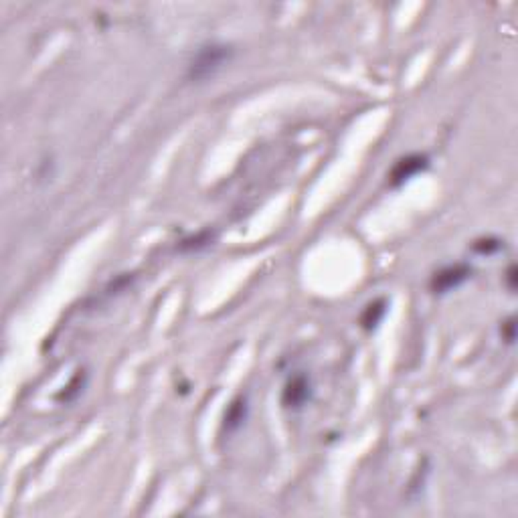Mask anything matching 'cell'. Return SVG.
Listing matches in <instances>:
<instances>
[{
  "label": "cell",
  "instance_id": "8992f818",
  "mask_svg": "<svg viewBox=\"0 0 518 518\" xmlns=\"http://www.w3.org/2000/svg\"><path fill=\"white\" fill-rule=\"evenodd\" d=\"M387 312V302L381 298V300H374V302H370L369 306L365 308V312L360 316V324H363V328H367V330H372L381 320H383V316Z\"/></svg>",
  "mask_w": 518,
  "mask_h": 518
},
{
  "label": "cell",
  "instance_id": "30bf717a",
  "mask_svg": "<svg viewBox=\"0 0 518 518\" xmlns=\"http://www.w3.org/2000/svg\"><path fill=\"white\" fill-rule=\"evenodd\" d=\"M514 274H517V267L512 265V267L508 270V286H510V290H514Z\"/></svg>",
  "mask_w": 518,
  "mask_h": 518
},
{
  "label": "cell",
  "instance_id": "6da1fadb",
  "mask_svg": "<svg viewBox=\"0 0 518 518\" xmlns=\"http://www.w3.org/2000/svg\"><path fill=\"white\" fill-rule=\"evenodd\" d=\"M233 59V47L225 43H206L203 45L188 65V79L192 83H203L213 79L223 67Z\"/></svg>",
  "mask_w": 518,
  "mask_h": 518
},
{
  "label": "cell",
  "instance_id": "ba28073f",
  "mask_svg": "<svg viewBox=\"0 0 518 518\" xmlns=\"http://www.w3.org/2000/svg\"><path fill=\"white\" fill-rule=\"evenodd\" d=\"M502 247H504L502 241L496 239V237H484V239L474 241V251L480 255H492V253L500 251Z\"/></svg>",
  "mask_w": 518,
  "mask_h": 518
},
{
  "label": "cell",
  "instance_id": "7a4b0ae2",
  "mask_svg": "<svg viewBox=\"0 0 518 518\" xmlns=\"http://www.w3.org/2000/svg\"><path fill=\"white\" fill-rule=\"evenodd\" d=\"M472 276V267L465 263H456V265H447L444 270L435 272L431 278V292L433 294H447L456 288H460L463 281H468Z\"/></svg>",
  "mask_w": 518,
  "mask_h": 518
},
{
  "label": "cell",
  "instance_id": "3957f363",
  "mask_svg": "<svg viewBox=\"0 0 518 518\" xmlns=\"http://www.w3.org/2000/svg\"><path fill=\"white\" fill-rule=\"evenodd\" d=\"M429 167V158L426 154H407L403 158H399L395 162V167L391 168V185L393 186H401L403 183L411 181L413 176H417L419 172H424L426 168Z\"/></svg>",
  "mask_w": 518,
  "mask_h": 518
},
{
  "label": "cell",
  "instance_id": "52a82bcc",
  "mask_svg": "<svg viewBox=\"0 0 518 518\" xmlns=\"http://www.w3.org/2000/svg\"><path fill=\"white\" fill-rule=\"evenodd\" d=\"M217 239V233L215 231H211V229H204V231H199L197 235H192V237H186V239L181 241V245H178V249L181 251H201L204 247H209V245H213V241Z\"/></svg>",
  "mask_w": 518,
  "mask_h": 518
},
{
  "label": "cell",
  "instance_id": "9c48e42d",
  "mask_svg": "<svg viewBox=\"0 0 518 518\" xmlns=\"http://www.w3.org/2000/svg\"><path fill=\"white\" fill-rule=\"evenodd\" d=\"M514 330H517V324H514V318H508L504 324H502V338L512 344L514 342Z\"/></svg>",
  "mask_w": 518,
  "mask_h": 518
},
{
  "label": "cell",
  "instance_id": "5b68a950",
  "mask_svg": "<svg viewBox=\"0 0 518 518\" xmlns=\"http://www.w3.org/2000/svg\"><path fill=\"white\" fill-rule=\"evenodd\" d=\"M247 413H249L247 397L239 395L237 399H233V401L229 403V407H227V411H225V417H223V429H225L227 433L237 431V429L245 424Z\"/></svg>",
  "mask_w": 518,
  "mask_h": 518
},
{
  "label": "cell",
  "instance_id": "277c9868",
  "mask_svg": "<svg viewBox=\"0 0 518 518\" xmlns=\"http://www.w3.org/2000/svg\"><path fill=\"white\" fill-rule=\"evenodd\" d=\"M310 397H312L310 379L306 374H296L286 383V388L281 393V403L288 409H302L310 401Z\"/></svg>",
  "mask_w": 518,
  "mask_h": 518
}]
</instances>
